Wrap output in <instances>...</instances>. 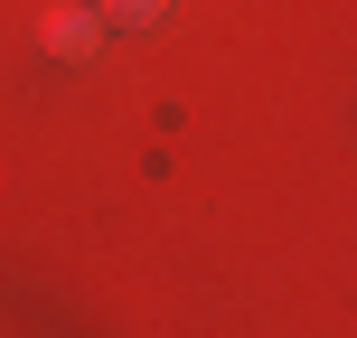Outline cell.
<instances>
[{"mask_svg":"<svg viewBox=\"0 0 357 338\" xmlns=\"http://www.w3.org/2000/svg\"><path fill=\"white\" fill-rule=\"evenodd\" d=\"M47 47H56V56H94V19L56 10V19H47Z\"/></svg>","mask_w":357,"mask_h":338,"instance_id":"cell-1","label":"cell"},{"mask_svg":"<svg viewBox=\"0 0 357 338\" xmlns=\"http://www.w3.org/2000/svg\"><path fill=\"white\" fill-rule=\"evenodd\" d=\"M169 0H104V19H160Z\"/></svg>","mask_w":357,"mask_h":338,"instance_id":"cell-2","label":"cell"}]
</instances>
